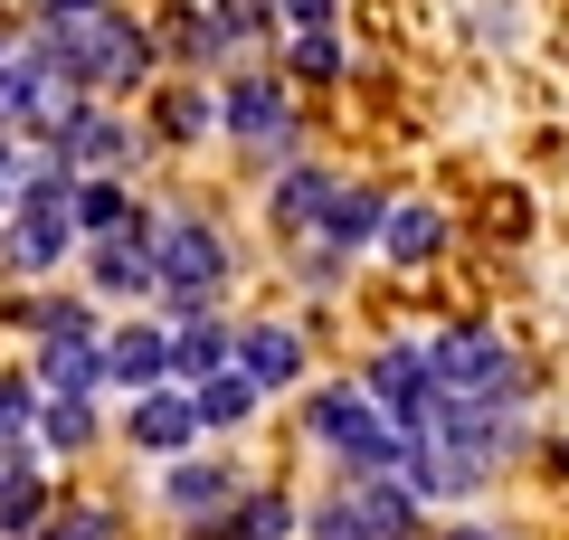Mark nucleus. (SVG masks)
I'll return each mask as SVG.
<instances>
[{
  "instance_id": "nucleus-1",
  "label": "nucleus",
  "mask_w": 569,
  "mask_h": 540,
  "mask_svg": "<svg viewBox=\"0 0 569 540\" xmlns=\"http://www.w3.org/2000/svg\"><path fill=\"white\" fill-rule=\"evenodd\" d=\"M48 48L67 58V77H77V86H133V77H142V29H123L114 10L48 29Z\"/></svg>"
},
{
  "instance_id": "nucleus-2",
  "label": "nucleus",
  "mask_w": 569,
  "mask_h": 540,
  "mask_svg": "<svg viewBox=\"0 0 569 540\" xmlns=\"http://www.w3.org/2000/svg\"><path fill=\"white\" fill-rule=\"evenodd\" d=\"M67 238H77V200H67V180H20L0 257H10V266H58Z\"/></svg>"
},
{
  "instance_id": "nucleus-3",
  "label": "nucleus",
  "mask_w": 569,
  "mask_h": 540,
  "mask_svg": "<svg viewBox=\"0 0 569 540\" xmlns=\"http://www.w3.org/2000/svg\"><path fill=\"white\" fill-rule=\"evenodd\" d=\"M313 437H323V446H342V464H351V474H389V464L408 456V437H389V427H380V408H370V399H351V389H323V399H313Z\"/></svg>"
},
{
  "instance_id": "nucleus-4",
  "label": "nucleus",
  "mask_w": 569,
  "mask_h": 540,
  "mask_svg": "<svg viewBox=\"0 0 569 540\" xmlns=\"http://www.w3.org/2000/svg\"><path fill=\"white\" fill-rule=\"evenodd\" d=\"M427 380L447 389V399H512V351L493 332H437Z\"/></svg>"
},
{
  "instance_id": "nucleus-5",
  "label": "nucleus",
  "mask_w": 569,
  "mask_h": 540,
  "mask_svg": "<svg viewBox=\"0 0 569 540\" xmlns=\"http://www.w3.org/2000/svg\"><path fill=\"white\" fill-rule=\"evenodd\" d=\"M152 276H162L171 294H181V313H200V303H209V284L228 276V247L209 238L200 219H171V228H152Z\"/></svg>"
},
{
  "instance_id": "nucleus-6",
  "label": "nucleus",
  "mask_w": 569,
  "mask_h": 540,
  "mask_svg": "<svg viewBox=\"0 0 569 540\" xmlns=\"http://www.w3.org/2000/svg\"><path fill=\"white\" fill-rule=\"evenodd\" d=\"M313 531L323 540H418V512H408V493H389L380 474H361V493H342Z\"/></svg>"
},
{
  "instance_id": "nucleus-7",
  "label": "nucleus",
  "mask_w": 569,
  "mask_h": 540,
  "mask_svg": "<svg viewBox=\"0 0 569 540\" xmlns=\"http://www.w3.org/2000/svg\"><path fill=\"white\" fill-rule=\"evenodd\" d=\"M361 399L418 427L427 399H437V380H427V351H380V360H370V380H361Z\"/></svg>"
},
{
  "instance_id": "nucleus-8",
  "label": "nucleus",
  "mask_w": 569,
  "mask_h": 540,
  "mask_svg": "<svg viewBox=\"0 0 569 540\" xmlns=\"http://www.w3.org/2000/svg\"><path fill=\"white\" fill-rule=\"evenodd\" d=\"M219 114H228V133H238V142H257V152H284V142H295V123H284V96H276L266 77H238Z\"/></svg>"
},
{
  "instance_id": "nucleus-9",
  "label": "nucleus",
  "mask_w": 569,
  "mask_h": 540,
  "mask_svg": "<svg viewBox=\"0 0 569 540\" xmlns=\"http://www.w3.org/2000/svg\"><path fill=\"white\" fill-rule=\"evenodd\" d=\"M238 370L257 389H284V380H305V341L284 332V322H257V332H238Z\"/></svg>"
},
{
  "instance_id": "nucleus-10",
  "label": "nucleus",
  "mask_w": 569,
  "mask_h": 540,
  "mask_svg": "<svg viewBox=\"0 0 569 540\" xmlns=\"http://www.w3.org/2000/svg\"><path fill=\"white\" fill-rule=\"evenodd\" d=\"M162 370H171V341L162 332H114L104 360H96V380H114V389H152Z\"/></svg>"
},
{
  "instance_id": "nucleus-11",
  "label": "nucleus",
  "mask_w": 569,
  "mask_h": 540,
  "mask_svg": "<svg viewBox=\"0 0 569 540\" xmlns=\"http://www.w3.org/2000/svg\"><path fill=\"white\" fill-rule=\"evenodd\" d=\"M190 427H200V408H190V399H152V389H133V446H142V456L190 446Z\"/></svg>"
},
{
  "instance_id": "nucleus-12",
  "label": "nucleus",
  "mask_w": 569,
  "mask_h": 540,
  "mask_svg": "<svg viewBox=\"0 0 569 540\" xmlns=\"http://www.w3.org/2000/svg\"><path fill=\"white\" fill-rule=\"evenodd\" d=\"M133 228H142V219H133ZM133 228H114V238L96 247L104 294H142V284H152V238H133Z\"/></svg>"
},
{
  "instance_id": "nucleus-13",
  "label": "nucleus",
  "mask_w": 569,
  "mask_h": 540,
  "mask_svg": "<svg viewBox=\"0 0 569 540\" xmlns=\"http://www.w3.org/2000/svg\"><path fill=\"white\" fill-rule=\"evenodd\" d=\"M380 219H389L380 190H332V200H323V238L332 247H370V238H380Z\"/></svg>"
},
{
  "instance_id": "nucleus-14",
  "label": "nucleus",
  "mask_w": 569,
  "mask_h": 540,
  "mask_svg": "<svg viewBox=\"0 0 569 540\" xmlns=\"http://www.w3.org/2000/svg\"><path fill=\"white\" fill-rule=\"evenodd\" d=\"M228 502H238V474H228V464H181V474H171V512L209 521V512H228Z\"/></svg>"
},
{
  "instance_id": "nucleus-15",
  "label": "nucleus",
  "mask_w": 569,
  "mask_h": 540,
  "mask_svg": "<svg viewBox=\"0 0 569 540\" xmlns=\"http://www.w3.org/2000/svg\"><path fill=\"white\" fill-rule=\"evenodd\" d=\"M190 408H200V427H238L247 408H257V380H247V370H209V380L190 389Z\"/></svg>"
},
{
  "instance_id": "nucleus-16",
  "label": "nucleus",
  "mask_w": 569,
  "mask_h": 540,
  "mask_svg": "<svg viewBox=\"0 0 569 540\" xmlns=\"http://www.w3.org/2000/svg\"><path fill=\"white\" fill-rule=\"evenodd\" d=\"M219 360H228V332L209 322V303H200V313H190V332L171 341V370H181V380H209Z\"/></svg>"
},
{
  "instance_id": "nucleus-17",
  "label": "nucleus",
  "mask_w": 569,
  "mask_h": 540,
  "mask_svg": "<svg viewBox=\"0 0 569 540\" xmlns=\"http://www.w3.org/2000/svg\"><path fill=\"white\" fill-rule=\"evenodd\" d=\"M39 380L48 389H96V351H86V332H48V360H39Z\"/></svg>"
},
{
  "instance_id": "nucleus-18",
  "label": "nucleus",
  "mask_w": 569,
  "mask_h": 540,
  "mask_svg": "<svg viewBox=\"0 0 569 540\" xmlns=\"http://www.w3.org/2000/svg\"><path fill=\"white\" fill-rule=\"evenodd\" d=\"M323 200H332L323 171H284L276 180V228H313V219H323Z\"/></svg>"
},
{
  "instance_id": "nucleus-19",
  "label": "nucleus",
  "mask_w": 569,
  "mask_h": 540,
  "mask_svg": "<svg viewBox=\"0 0 569 540\" xmlns=\"http://www.w3.org/2000/svg\"><path fill=\"white\" fill-rule=\"evenodd\" d=\"M380 238H389V257H399V266H418V257H437L447 219H437V209H399V219H380Z\"/></svg>"
},
{
  "instance_id": "nucleus-20",
  "label": "nucleus",
  "mask_w": 569,
  "mask_h": 540,
  "mask_svg": "<svg viewBox=\"0 0 569 540\" xmlns=\"http://www.w3.org/2000/svg\"><path fill=\"white\" fill-rule=\"evenodd\" d=\"M228 540H295V502H284V493H257V502H238Z\"/></svg>"
},
{
  "instance_id": "nucleus-21",
  "label": "nucleus",
  "mask_w": 569,
  "mask_h": 540,
  "mask_svg": "<svg viewBox=\"0 0 569 540\" xmlns=\"http://www.w3.org/2000/svg\"><path fill=\"white\" fill-rule=\"evenodd\" d=\"M77 200V228H96V238H114V228H133V200H123L114 180H96V190H67Z\"/></svg>"
},
{
  "instance_id": "nucleus-22",
  "label": "nucleus",
  "mask_w": 569,
  "mask_h": 540,
  "mask_svg": "<svg viewBox=\"0 0 569 540\" xmlns=\"http://www.w3.org/2000/svg\"><path fill=\"white\" fill-rule=\"evenodd\" d=\"M58 133H67L77 161H123V123H104V114H67Z\"/></svg>"
},
{
  "instance_id": "nucleus-23",
  "label": "nucleus",
  "mask_w": 569,
  "mask_h": 540,
  "mask_svg": "<svg viewBox=\"0 0 569 540\" xmlns=\"http://www.w3.org/2000/svg\"><path fill=\"white\" fill-rule=\"evenodd\" d=\"M86 427H96V418H86L77 389H48V446H86Z\"/></svg>"
},
{
  "instance_id": "nucleus-24",
  "label": "nucleus",
  "mask_w": 569,
  "mask_h": 540,
  "mask_svg": "<svg viewBox=\"0 0 569 540\" xmlns=\"http://www.w3.org/2000/svg\"><path fill=\"white\" fill-rule=\"evenodd\" d=\"M200 123H209V96H171V104H162V133H171V142H190Z\"/></svg>"
},
{
  "instance_id": "nucleus-25",
  "label": "nucleus",
  "mask_w": 569,
  "mask_h": 540,
  "mask_svg": "<svg viewBox=\"0 0 569 540\" xmlns=\"http://www.w3.org/2000/svg\"><path fill=\"white\" fill-rule=\"evenodd\" d=\"M295 77H342V48H332V39H323V29H313V39H305V48H295Z\"/></svg>"
},
{
  "instance_id": "nucleus-26",
  "label": "nucleus",
  "mask_w": 569,
  "mask_h": 540,
  "mask_svg": "<svg viewBox=\"0 0 569 540\" xmlns=\"http://www.w3.org/2000/svg\"><path fill=\"white\" fill-rule=\"evenodd\" d=\"M58 540H114V521H104V512H67Z\"/></svg>"
},
{
  "instance_id": "nucleus-27",
  "label": "nucleus",
  "mask_w": 569,
  "mask_h": 540,
  "mask_svg": "<svg viewBox=\"0 0 569 540\" xmlns=\"http://www.w3.org/2000/svg\"><path fill=\"white\" fill-rule=\"evenodd\" d=\"M20 418H29V389H20V380H0V427H20Z\"/></svg>"
},
{
  "instance_id": "nucleus-28",
  "label": "nucleus",
  "mask_w": 569,
  "mask_h": 540,
  "mask_svg": "<svg viewBox=\"0 0 569 540\" xmlns=\"http://www.w3.org/2000/svg\"><path fill=\"white\" fill-rule=\"evenodd\" d=\"M96 10H104V0H48V29H58V20H96Z\"/></svg>"
},
{
  "instance_id": "nucleus-29",
  "label": "nucleus",
  "mask_w": 569,
  "mask_h": 540,
  "mask_svg": "<svg viewBox=\"0 0 569 540\" xmlns=\"http://www.w3.org/2000/svg\"><path fill=\"white\" fill-rule=\"evenodd\" d=\"M284 10H295L305 29H323V20H332V0H284Z\"/></svg>"
},
{
  "instance_id": "nucleus-30",
  "label": "nucleus",
  "mask_w": 569,
  "mask_h": 540,
  "mask_svg": "<svg viewBox=\"0 0 569 540\" xmlns=\"http://www.w3.org/2000/svg\"><path fill=\"white\" fill-rule=\"evenodd\" d=\"M447 540H503V531H447Z\"/></svg>"
}]
</instances>
